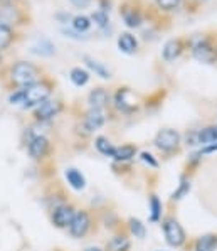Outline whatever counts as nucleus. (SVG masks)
<instances>
[{"mask_svg":"<svg viewBox=\"0 0 217 251\" xmlns=\"http://www.w3.org/2000/svg\"><path fill=\"white\" fill-rule=\"evenodd\" d=\"M46 75L44 68L30 61H14L12 64L0 68V83L5 90L15 91L34 84Z\"/></svg>","mask_w":217,"mask_h":251,"instance_id":"obj_1","label":"nucleus"},{"mask_svg":"<svg viewBox=\"0 0 217 251\" xmlns=\"http://www.w3.org/2000/svg\"><path fill=\"white\" fill-rule=\"evenodd\" d=\"M56 88H57V81L54 79L51 75L46 73L39 81H36L34 84H30V86L22 90L24 100H22L21 106L25 108V110L27 108H36L37 105H41L42 101L52 98V93Z\"/></svg>","mask_w":217,"mask_h":251,"instance_id":"obj_2","label":"nucleus"},{"mask_svg":"<svg viewBox=\"0 0 217 251\" xmlns=\"http://www.w3.org/2000/svg\"><path fill=\"white\" fill-rule=\"evenodd\" d=\"M30 22H32V15H30L29 9L22 5L19 0L0 5V24H7L14 29H19V27L30 25Z\"/></svg>","mask_w":217,"mask_h":251,"instance_id":"obj_3","label":"nucleus"},{"mask_svg":"<svg viewBox=\"0 0 217 251\" xmlns=\"http://www.w3.org/2000/svg\"><path fill=\"white\" fill-rule=\"evenodd\" d=\"M120 15L130 29H138L145 22V2L143 0H125L120 5Z\"/></svg>","mask_w":217,"mask_h":251,"instance_id":"obj_4","label":"nucleus"},{"mask_svg":"<svg viewBox=\"0 0 217 251\" xmlns=\"http://www.w3.org/2000/svg\"><path fill=\"white\" fill-rule=\"evenodd\" d=\"M216 39L217 36H205L200 41L192 42L191 51L193 59L204 64H216L217 63V52H216Z\"/></svg>","mask_w":217,"mask_h":251,"instance_id":"obj_5","label":"nucleus"},{"mask_svg":"<svg viewBox=\"0 0 217 251\" xmlns=\"http://www.w3.org/2000/svg\"><path fill=\"white\" fill-rule=\"evenodd\" d=\"M64 111V101L59 98H49L37 105L32 111V120L37 123H51Z\"/></svg>","mask_w":217,"mask_h":251,"instance_id":"obj_6","label":"nucleus"},{"mask_svg":"<svg viewBox=\"0 0 217 251\" xmlns=\"http://www.w3.org/2000/svg\"><path fill=\"white\" fill-rule=\"evenodd\" d=\"M25 149L34 162H44L52 153V142L46 135H34L25 144Z\"/></svg>","mask_w":217,"mask_h":251,"instance_id":"obj_7","label":"nucleus"},{"mask_svg":"<svg viewBox=\"0 0 217 251\" xmlns=\"http://www.w3.org/2000/svg\"><path fill=\"white\" fill-rule=\"evenodd\" d=\"M115 108L125 115L135 113L140 108V98H138L137 93L130 90L128 86H121L115 93Z\"/></svg>","mask_w":217,"mask_h":251,"instance_id":"obj_8","label":"nucleus"},{"mask_svg":"<svg viewBox=\"0 0 217 251\" xmlns=\"http://www.w3.org/2000/svg\"><path fill=\"white\" fill-rule=\"evenodd\" d=\"M191 46H192L191 37H185V36L173 37V39L165 42L164 49H162V57H164L165 63H172V61L179 59L187 49H191Z\"/></svg>","mask_w":217,"mask_h":251,"instance_id":"obj_9","label":"nucleus"},{"mask_svg":"<svg viewBox=\"0 0 217 251\" xmlns=\"http://www.w3.org/2000/svg\"><path fill=\"white\" fill-rule=\"evenodd\" d=\"M76 206L72 202H64L61 206L54 207L52 211H49V218H51V223L54 227L57 229H68L69 225H71L72 218L76 214Z\"/></svg>","mask_w":217,"mask_h":251,"instance_id":"obj_10","label":"nucleus"},{"mask_svg":"<svg viewBox=\"0 0 217 251\" xmlns=\"http://www.w3.org/2000/svg\"><path fill=\"white\" fill-rule=\"evenodd\" d=\"M106 123V110H96V108H88L83 113V118L79 122V126L84 135H91L93 132L99 130Z\"/></svg>","mask_w":217,"mask_h":251,"instance_id":"obj_11","label":"nucleus"},{"mask_svg":"<svg viewBox=\"0 0 217 251\" xmlns=\"http://www.w3.org/2000/svg\"><path fill=\"white\" fill-rule=\"evenodd\" d=\"M91 226H93V223H91L90 212H88L86 209H77L74 218H72V221H71V225H69V227H68V233L71 238L81 239L90 233Z\"/></svg>","mask_w":217,"mask_h":251,"instance_id":"obj_12","label":"nucleus"},{"mask_svg":"<svg viewBox=\"0 0 217 251\" xmlns=\"http://www.w3.org/2000/svg\"><path fill=\"white\" fill-rule=\"evenodd\" d=\"M153 144L164 153H173V152H177L180 147V133L172 128H164L157 133Z\"/></svg>","mask_w":217,"mask_h":251,"instance_id":"obj_13","label":"nucleus"},{"mask_svg":"<svg viewBox=\"0 0 217 251\" xmlns=\"http://www.w3.org/2000/svg\"><path fill=\"white\" fill-rule=\"evenodd\" d=\"M164 233H165V238H167V243L170 246H175L179 248L185 243V233L182 229V226L179 225V221L173 218H167L164 221Z\"/></svg>","mask_w":217,"mask_h":251,"instance_id":"obj_14","label":"nucleus"},{"mask_svg":"<svg viewBox=\"0 0 217 251\" xmlns=\"http://www.w3.org/2000/svg\"><path fill=\"white\" fill-rule=\"evenodd\" d=\"M21 37L22 34L19 32V29H14V27L7 24H0V52L7 51L14 44H17L21 41Z\"/></svg>","mask_w":217,"mask_h":251,"instance_id":"obj_15","label":"nucleus"},{"mask_svg":"<svg viewBox=\"0 0 217 251\" xmlns=\"http://www.w3.org/2000/svg\"><path fill=\"white\" fill-rule=\"evenodd\" d=\"M88 103H90V108L106 110L108 105H110V93L104 90V88H95L88 95Z\"/></svg>","mask_w":217,"mask_h":251,"instance_id":"obj_16","label":"nucleus"},{"mask_svg":"<svg viewBox=\"0 0 217 251\" xmlns=\"http://www.w3.org/2000/svg\"><path fill=\"white\" fill-rule=\"evenodd\" d=\"M118 48H120V51H123L125 54H135L138 51L137 37L130 32H121L118 36Z\"/></svg>","mask_w":217,"mask_h":251,"instance_id":"obj_17","label":"nucleus"},{"mask_svg":"<svg viewBox=\"0 0 217 251\" xmlns=\"http://www.w3.org/2000/svg\"><path fill=\"white\" fill-rule=\"evenodd\" d=\"M64 176H66L68 184L71 185L72 189H76V191H83V189L86 187V179H84V176L77 171V169H74V167L66 169Z\"/></svg>","mask_w":217,"mask_h":251,"instance_id":"obj_18","label":"nucleus"},{"mask_svg":"<svg viewBox=\"0 0 217 251\" xmlns=\"http://www.w3.org/2000/svg\"><path fill=\"white\" fill-rule=\"evenodd\" d=\"M83 61L86 63V66L90 68L96 76H99V78H103V79H111L110 69L104 68L101 63H98V61L93 59V57H90V56H83Z\"/></svg>","mask_w":217,"mask_h":251,"instance_id":"obj_19","label":"nucleus"},{"mask_svg":"<svg viewBox=\"0 0 217 251\" xmlns=\"http://www.w3.org/2000/svg\"><path fill=\"white\" fill-rule=\"evenodd\" d=\"M137 153V147L131 145V144H126V145H121V147H115V153H113V159L116 162H128L131 160Z\"/></svg>","mask_w":217,"mask_h":251,"instance_id":"obj_20","label":"nucleus"},{"mask_svg":"<svg viewBox=\"0 0 217 251\" xmlns=\"http://www.w3.org/2000/svg\"><path fill=\"white\" fill-rule=\"evenodd\" d=\"M130 250V239L125 234H116L108 241L104 251H128Z\"/></svg>","mask_w":217,"mask_h":251,"instance_id":"obj_21","label":"nucleus"},{"mask_svg":"<svg viewBox=\"0 0 217 251\" xmlns=\"http://www.w3.org/2000/svg\"><path fill=\"white\" fill-rule=\"evenodd\" d=\"M90 71H86V69L83 68H72L71 71H69V79L72 81V84L77 88L84 86V84H88V81H90Z\"/></svg>","mask_w":217,"mask_h":251,"instance_id":"obj_22","label":"nucleus"},{"mask_svg":"<svg viewBox=\"0 0 217 251\" xmlns=\"http://www.w3.org/2000/svg\"><path fill=\"white\" fill-rule=\"evenodd\" d=\"M217 236L216 234H204L195 241V251H216Z\"/></svg>","mask_w":217,"mask_h":251,"instance_id":"obj_23","label":"nucleus"},{"mask_svg":"<svg viewBox=\"0 0 217 251\" xmlns=\"http://www.w3.org/2000/svg\"><path fill=\"white\" fill-rule=\"evenodd\" d=\"M71 24H72V29H74L76 32L84 34V32H88V30L91 29L93 22H91V19L88 17V15H76V17H72Z\"/></svg>","mask_w":217,"mask_h":251,"instance_id":"obj_24","label":"nucleus"},{"mask_svg":"<svg viewBox=\"0 0 217 251\" xmlns=\"http://www.w3.org/2000/svg\"><path fill=\"white\" fill-rule=\"evenodd\" d=\"M34 54H39V56H52L56 54V48H54L52 42H49L48 39H41L37 41V44L32 48Z\"/></svg>","mask_w":217,"mask_h":251,"instance_id":"obj_25","label":"nucleus"},{"mask_svg":"<svg viewBox=\"0 0 217 251\" xmlns=\"http://www.w3.org/2000/svg\"><path fill=\"white\" fill-rule=\"evenodd\" d=\"M95 147L99 153H103L104 157H113L115 153V147L111 145V142L108 140L106 137H96L95 140Z\"/></svg>","mask_w":217,"mask_h":251,"instance_id":"obj_26","label":"nucleus"},{"mask_svg":"<svg viewBox=\"0 0 217 251\" xmlns=\"http://www.w3.org/2000/svg\"><path fill=\"white\" fill-rule=\"evenodd\" d=\"M217 142V126H205L199 130V144H214Z\"/></svg>","mask_w":217,"mask_h":251,"instance_id":"obj_27","label":"nucleus"},{"mask_svg":"<svg viewBox=\"0 0 217 251\" xmlns=\"http://www.w3.org/2000/svg\"><path fill=\"white\" fill-rule=\"evenodd\" d=\"M155 5L164 14H172L180 7V0H155Z\"/></svg>","mask_w":217,"mask_h":251,"instance_id":"obj_28","label":"nucleus"},{"mask_svg":"<svg viewBox=\"0 0 217 251\" xmlns=\"http://www.w3.org/2000/svg\"><path fill=\"white\" fill-rule=\"evenodd\" d=\"M150 221L152 223H157L160 219V214H162V202L158 201L157 196H150Z\"/></svg>","mask_w":217,"mask_h":251,"instance_id":"obj_29","label":"nucleus"},{"mask_svg":"<svg viewBox=\"0 0 217 251\" xmlns=\"http://www.w3.org/2000/svg\"><path fill=\"white\" fill-rule=\"evenodd\" d=\"M90 19L95 22L96 27H99V29H104V27H108V24H110L108 12H103V10H96V12H93Z\"/></svg>","mask_w":217,"mask_h":251,"instance_id":"obj_30","label":"nucleus"},{"mask_svg":"<svg viewBox=\"0 0 217 251\" xmlns=\"http://www.w3.org/2000/svg\"><path fill=\"white\" fill-rule=\"evenodd\" d=\"M130 233L133 234L135 238H145V233H146V229H145V225H142V221L140 219H135V218H131L130 219Z\"/></svg>","mask_w":217,"mask_h":251,"instance_id":"obj_31","label":"nucleus"},{"mask_svg":"<svg viewBox=\"0 0 217 251\" xmlns=\"http://www.w3.org/2000/svg\"><path fill=\"white\" fill-rule=\"evenodd\" d=\"M180 5L184 7V10H185V14H197V12H200V7L204 5L200 0H180Z\"/></svg>","mask_w":217,"mask_h":251,"instance_id":"obj_32","label":"nucleus"},{"mask_svg":"<svg viewBox=\"0 0 217 251\" xmlns=\"http://www.w3.org/2000/svg\"><path fill=\"white\" fill-rule=\"evenodd\" d=\"M189 191H191V182H189V180H182L179 189H177V191L172 194V199L173 201H180L185 194H189Z\"/></svg>","mask_w":217,"mask_h":251,"instance_id":"obj_33","label":"nucleus"},{"mask_svg":"<svg viewBox=\"0 0 217 251\" xmlns=\"http://www.w3.org/2000/svg\"><path fill=\"white\" fill-rule=\"evenodd\" d=\"M140 157H142V160L145 162V164H148L150 167H158V162L153 159V155H150L148 152H142L140 153Z\"/></svg>","mask_w":217,"mask_h":251,"instance_id":"obj_34","label":"nucleus"},{"mask_svg":"<svg viewBox=\"0 0 217 251\" xmlns=\"http://www.w3.org/2000/svg\"><path fill=\"white\" fill-rule=\"evenodd\" d=\"M63 34H66L68 37H72V39H77V41H81V39H86V36H83V34H79V32H76L74 29H63Z\"/></svg>","mask_w":217,"mask_h":251,"instance_id":"obj_35","label":"nucleus"},{"mask_svg":"<svg viewBox=\"0 0 217 251\" xmlns=\"http://www.w3.org/2000/svg\"><path fill=\"white\" fill-rule=\"evenodd\" d=\"M69 2H71L74 7H77V9H86V7L91 3V0H69Z\"/></svg>","mask_w":217,"mask_h":251,"instance_id":"obj_36","label":"nucleus"},{"mask_svg":"<svg viewBox=\"0 0 217 251\" xmlns=\"http://www.w3.org/2000/svg\"><path fill=\"white\" fill-rule=\"evenodd\" d=\"M214 152H217V142H214V144H209L207 147H204L199 153L202 155V153H214Z\"/></svg>","mask_w":217,"mask_h":251,"instance_id":"obj_37","label":"nucleus"},{"mask_svg":"<svg viewBox=\"0 0 217 251\" xmlns=\"http://www.w3.org/2000/svg\"><path fill=\"white\" fill-rule=\"evenodd\" d=\"M98 3H99V10H103V12H110V7H111L110 0H98Z\"/></svg>","mask_w":217,"mask_h":251,"instance_id":"obj_38","label":"nucleus"},{"mask_svg":"<svg viewBox=\"0 0 217 251\" xmlns=\"http://www.w3.org/2000/svg\"><path fill=\"white\" fill-rule=\"evenodd\" d=\"M84 251H104V250H101V248H96V246H91V248H86Z\"/></svg>","mask_w":217,"mask_h":251,"instance_id":"obj_39","label":"nucleus"},{"mask_svg":"<svg viewBox=\"0 0 217 251\" xmlns=\"http://www.w3.org/2000/svg\"><path fill=\"white\" fill-rule=\"evenodd\" d=\"M15 0H0V5H5V3H12Z\"/></svg>","mask_w":217,"mask_h":251,"instance_id":"obj_40","label":"nucleus"},{"mask_svg":"<svg viewBox=\"0 0 217 251\" xmlns=\"http://www.w3.org/2000/svg\"><path fill=\"white\" fill-rule=\"evenodd\" d=\"M3 66V56H2V52H0V68Z\"/></svg>","mask_w":217,"mask_h":251,"instance_id":"obj_41","label":"nucleus"},{"mask_svg":"<svg viewBox=\"0 0 217 251\" xmlns=\"http://www.w3.org/2000/svg\"><path fill=\"white\" fill-rule=\"evenodd\" d=\"M216 52H217V39H216Z\"/></svg>","mask_w":217,"mask_h":251,"instance_id":"obj_42","label":"nucleus"},{"mask_svg":"<svg viewBox=\"0 0 217 251\" xmlns=\"http://www.w3.org/2000/svg\"><path fill=\"white\" fill-rule=\"evenodd\" d=\"M200 2H202V3H204V2H207V0H200Z\"/></svg>","mask_w":217,"mask_h":251,"instance_id":"obj_43","label":"nucleus"},{"mask_svg":"<svg viewBox=\"0 0 217 251\" xmlns=\"http://www.w3.org/2000/svg\"><path fill=\"white\" fill-rule=\"evenodd\" d=\"M56 251H61V250H56Z\"/></svg>","mask_w":217,"mask_h":251,"instance_id":"obj_44","label":"nucleus"},{"mask_svg":"<svg viewBox=\"0 0 217 251\" xmlns=\"http://www.w3.org/2000/svg\"><path fill=\"white\" fill-rule=\"evenodd\" d=\"M19 2H21V0H19Z\"/></svg>","mask_w":217,"mask_h":251,"instance_id":"obj_45","label":"nucleus"}]
</instances>
